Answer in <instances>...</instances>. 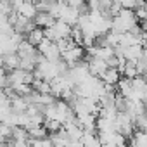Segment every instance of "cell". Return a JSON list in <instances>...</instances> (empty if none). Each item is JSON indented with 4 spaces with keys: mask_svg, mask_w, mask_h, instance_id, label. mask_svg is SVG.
I'll return each instance as SVG.
<instances>
[{
    "mask_svg": "<svg viewBox=\"0 0 147 147\" xmlns=\"http://www.w3.org/2000/svg\"><path fill=\"white\" fill-rule=\"evenodd\" d=\"M43 38H45V35H43V30H42V28H36V26H35V28H33V30H31V31H30V33L24 36V40H26V42H28L31 47H35V49H36V45H38V43H40Z\"/></svg>",
    "mask_w": 147,
    "mask_h": 147,
    "instance_id": "1",
    "label": "cell"
}]
</instances>
